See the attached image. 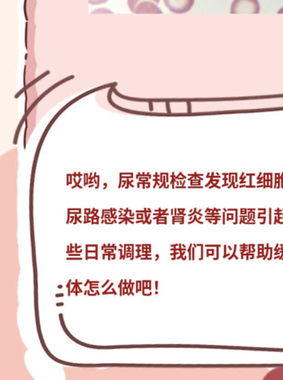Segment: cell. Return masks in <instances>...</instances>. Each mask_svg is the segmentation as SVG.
<instances>
[{
	"label": "cell",
	"instance_id": "cell-1",
	"mask_svg": "<svg viewBox=\"0 0 283 380\" xmlns=\"http://www.w3.org/2000/svg\"><path fill=\"white\" fill-rule=\"evenodd\" d=\"M260 6L258 0H234L232 14H259Z\"/></svg>",
	"mask_w": 283,
	"mask_h": 380
},
{
	"label": "cell",
	"instance_id": "cell-8",
	"mask_svg": "<svg viewBox=\"0 0 283 380\" xmlns=\"http://www.w3.org/2000/svg\"><path fill=\"white\" fill-rule=\"evenodd\" d=\"M278 14H283V8L279 10Z\"/></svg>",
	"mask_w": 283,
	"mask_h": 380
},
{
	"label": "cell",
	"instance_id": "cell-7",
	"mask_svg": "<svg viewBox=\"0 0 283 380\" xmlns=\"http://www.w3.org/2000/svg\"><path fill=\"white\" fill-rule=\"evenodd\" d=\"M247 182L246 180H241V182H240V184L242 185V184H246Z\"/></svg>",
	"mask_w": 283,
	"mask_h": 380
},
{
	"label": "cell",
	"instance_id": "cell-12",
	"mask_svg": "<svg viewBox=\"0 0 283 380\" xmlns=\"http://www.w3.org/2000/svg\"><path fill=\"white\" fill-rule=\"evenodd\" d=\"M127 258H130L131 257V255L130 253H127Z\"/></svg>",
	"mask_w": 283,
	"mask_h": 380
},
{
	"label": "cell",
	"instance_id": "cell-2",
	"mask_svg": "<svg viewBox=\"0 0 283 380\" xmlns=\"http://www.w3.org/2000/svg\"><path fill=\"white\" fill-rule=\"evenodd\" d=\"M166 8L174 14H185L190 11L195 0H164Z\"/></svg>",
	"mask_w": 283,
	"mask_h": 380
},
{
	"label": "cell",
	"instance_id": "cell-14",
	"mask_svg": "<svg viewBox=\"0 0 283 380\" xmlns=\"http://www.w3.org/2000/svg\"><path fill=\"white\" fill-rule=\"evenodd\" d=\"M131 250H132L131 248H128V249L127 250V252H130V251H131Z\"/></svg>",
	"mask_w": 283,
	"mask_h": 380
},
{
	"label": "cell",
	"instance_id": "cell-15",
	"mask_svg": "<svg viewBox=\"0 0 283 380\" xmlns=\"http://www.w3.org/2000/svg\"><path fill=\"white\" fill-rule=\"evenodd\" d=\"M58 306L63 305V303L56 304Z\"/></svg>",
	"mask_w": 283,
	"mask_h": 380
},
{
	"label": "cell",
	"instance_id": "cell-9",
	"mask_svg": "<svg viewBox=\"0 0 283 380\" xmlns=\"http://www.w3.org/2000/svg\"><path fill=\"white\" fill-rule=\"evenodd\" d=\"M270 224H272V210L270 209Z\"/></svg>",
	"mask_w": 283,
	"mask_h": 380
},
{
	"label": "cell",
	"instance_id": "cell-5",
	"mask_svg": "<svg viewBox=\"0 0 283 380\" xmlns=\"http://www.w3.org/2000/svg\"><path fill=\"white\" fill-rule=\"evenodd\" d=\"M108 1L109 0H89V4L91 5L97 6L106 4Z\"/></svg>",
	"mask_w": 283,
	"mask_h": 380
},
{
	"label": "cell",
	"instance_id": "cell-3",
	"mask_svg": "<svg viewBox=\"0 0 283 380\" xmlns=\"http://www.w3.org/2000/svg\"><path fill=\"white\" fill-rule=\"evenodd\" d=\"M135 14H162L157 4L150 0L140 3L136 8Z\"/></svg>",
	"mask_w": 283,
	"mask_h": 380
},
{
	"label": "cell",
	"instance_id": "cell-10",
	"mask_svg": "<svg viewBox=\"0 0 283 380\" xmlns=\"http://www.w3.org/2000/svg\"><path fill=\"white\" fill-rule=\"evenodd\" d=\"M256 175L255 174H247V176H250V177H252V176H255Z\"/></svg>",
	"mask_w": 283,
	"mask_h": 380
},
{
	"label": "cell",
	"instance_id": "cell-6",
	"mask_svg": "<svg viewBox=\"0 0 283 380\" xmlns=\"http://www.w3.org/2000/svg\"><path fill=\"white\" fill-rule=\"evenodd\" d=\"M70 257H80V255H70Z\"/></svg>",
	"mask_w": 283,
	"mask_h": 380
},
{
	"label": "cell",
	"instance_id": "cell-11",
	"mask_svg": "<svg viewBox=\"0 0 283 380\" xmlns=\"http://www.w3.org/2000/svg\"><path fill=\"white\" fill-rule=\"evenodd\" d=\"M64 297V294H58V295H56V297Z\"/></svg>",
	"mask_w": 283,
	"mask_h": 380
},
{
	"label": "cell",
	"instance_id": "cell-16",
	"mask_svg": "<svg viewBox=\"0 0 283 380\" xmlns=\"http://www.w3.org/2000/svg\"><path fill=\"white\" fill-rule=\"evenodd\" d=\"M59 288H63V285L58 286Z\"/></svg>",
	"mask_w": 283,
	"mask_h": 380
},
{
	"label": "cell",
	"instance_id": "cell-4",
	"mask_svg": "<svg viewBox=\"0 0 283 380\" xmlns=\"http://www.w3.org/2000/svg\"><path fill=\"white\" fill-rule=\"evenodd\" d=\"M143 1H146V0H127V5L130 11L132 12H134L137 6ZM150 1H153L155 4H159L160 0H150Z\"/></svg>",
	"mask_w": 283,
	"mask_h": 380
},
{
	"label": "cell",
	"instance_id": "cell-13",
	"mask_svg": "<svg viewBox=\"0 0 283 380\" xmlns=\"http://www.w3.org/2000/svg\"><path fill=\"white\" fill-rule=\"evenodd\" d=\"M223 224H225V213H223Z\"/></svg>",
	"mask_w": 283,
	"mask_h": 380
}]
</instances>
